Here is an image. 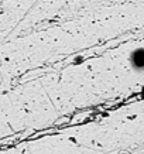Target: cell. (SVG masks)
Returning a JSON list of instances; mask_svg holds the SVG:
<instances>
[{
	"instance_id": "6da1fadb",
	"label": "cell",
	"mask_w": 144,
	"mask_h": 154,
	"mask_svg": "<svg viewBox=\"0 0 144 154\" xmlns=\"http://www.w3.org/2000/svg\"><path fill=\"white\" fill-rule=\"evenodd\" d=\"M133 64L137 68H144V51H137L133 55Z\"/></svg>"
}]
</instances>
